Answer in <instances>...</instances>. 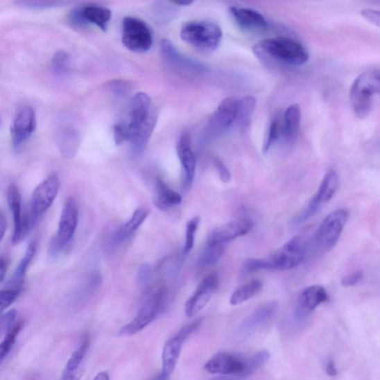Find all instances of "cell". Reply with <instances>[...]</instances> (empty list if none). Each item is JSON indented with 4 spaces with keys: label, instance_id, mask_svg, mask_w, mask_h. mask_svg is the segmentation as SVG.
I'll list each match as a JSON object with an SVG mask.
<instances>
[{
    "label": "cell",
    "instance_id": "1",
    "mask_svg": "<svg viewBox=\"0 0 380 380\" xmlns=\"http://www.w3.org/2000/svg\"><path fill=\"white\" fill-rule=\"evenodd\" d=\"M157 118L152 110L151 100L144 92L137 93L130 104V122L128 125V141L135 155L146 149L155 128Z\"/></svg>",
    "mask_w": 380,
    "mask_h": 380
},
{
    "label": "cell",
    "instance_id": "2",
    "mask_svg": "<svg viewBox=\"0 0 380 380\" xmlns=\"http://www.w3.org/2000/svg\"><path fill=\"white\" fill-rule=\"evenodd\" d=\"M253 51L261 60L271 59L293 66L304 65L309 60V53L304 46L285 37L262 40Z\"/></svg>",
    "mask_w": 380,
    "mask_h": 380
},
{
    "label": "cell",
    "instance_id": "3",
    "mask_svg": "<svg viewBox=\"0 0 380 380\" xmlns=\"http://www.w3.org/2000/svg\"><path fill=\"white\" fill-rule=\"evenodd\" d=\"M379 77L378 70L368 71L353 83L349 98L356 118L364 119L371 113L374 96L379 93Z\"/></svg>",
    "mask_w": 380,
    "mask_h": 380
},
{
    "label": "cell",
    "instance_id": "4",
    "mask_svg": "<svg viewBox=\"0 0 380 380\" xmlns=\"http://www.w3.org/2000/svg\"><path fill=\"white\" fill-rule=\"evenodd\" d=\"M181 37L187 44L200 51L212 52L221 44L223 31L209 21H194L182 27Z\"/></svg>",
    "mask_w": 380,
    "mask_h": 380
},
{
    "label": "cell",
    "instance_id": "5",
    "mask_svg": "<svg viewBox=\"0 0 380 380\" xmlns=\"http://www.w3.org/2000/svg\"><path fill=\"white\" fill-rule=\"evenodd\" d=\"M79 218V209L77 200L71 196L67 198L62 209L58 230L50 245V254L56 257L69 244L75 235Z\"/></svg>",
    "mask_w": 380,
    "mask_h": 380
},
{
    "label": "cell",
    "instance_id": "6",
    "mask_svg": "<svg viewBox=\"0 0 380 380\" xmlns=\"http://www.w3.org/2000/svg\"><path fill=\"white\" fill-rule=\"evenodd\" d=\"M165 292L163 288L155 291L140 308L135 318L119 332L120 336H131L144 330L156 318L163 307Z\"/></svg>",
    "mask_w": 380,
    "mask_h": 380
},
{
    "label": "cell",
    "instance_id": "7",
    "mask_svg": "<svg viewBox=\"0 0 380 380\" xmlns=\"http://www.w3.org/2000/svg\"><path fill=\"white\" fill-rule=\"evenodd\" d=\"M122 42L124 46L132 51L146 52L153 45L151 29L140 19L125 17L123 20Z\"/></svg>",
    "mask_w": 380,
    "mask_h": 380
},
{
    "label": "cell",
    "instance_id": "8",
    "mask_svg": "<svg viewBox=\"0 0 380 380\" xmlns=\"http://www.w3.org/2000/svg\"><path fill=\"white\" fill-rule=\"evenodd\" d=\"M60 187V178L53 173L35 188L31 198L29 214L35 225L54 203Z\"/></svg>",
    "mask_w": 380,
    "mask_h": 380
},
{
    "label": "cell",
    "instance_id": "9",
    "mask_svg": "<svg viewBox=\"0 0 380 380\" xmlns=\"http://www.w3.org/2000/svg\"><path fill=\"white\" fill-rule=\"evenodd\" d=\"M202 320L186 325L164 345L162 352V371L158 380H166L175 371L182 347L187 338L198 329Z\"/></svg>",
    "mask_w": 380,
    "mask_h": 380
},
{
    "label": "cell",
    "instance_id": "10",
    "mask_svg": "<svg viewBox=\"0 0 380 380\" xmlns=\"http://www.w3.org/2000/svg\"><path fill=\"white\" fill-rule=\"evenodd\" d=\"M305 255L304 239L300 236H295L268 259L270 270H287L297 268L304 261Z\"/></svg>",
    "mask_w": 380,
    "mask_h": 380
},
{
    "label": "cell",
    "instance_id": "11",
    "mask_svg": "<svg viewBox=\"0 0 380 380\" xmlns=\"http://www.w3.org/2000/svg\"><path fill=\"white\" fill-rule=\"evenodd\" d=\"M348 218L349 212L346 209H336L327 216L316 234L318 245L325 250L333 248L339 241Z\"/></svg>",
    "mask_w": 380,
    "mask_h": 380
},
{
    "label": "cell",
    "instance_id": "12",
    "mask_svg": "<svg viewBox=\"0 0 380 380\" xmlns=\"http://www.w3.org/2000/svg\"><path fill=\"white\" fill-rule=\"evenodd\" d=\"M247 357L234 353L220 352L206 363L205 368L210 374L246 377Z\"/></svg>",
    "mask_w": 380,
    "mask_h": 380
},
{
    "label": "cell",
    "instance_id": "13",
    "mask_svg": "<svg viewBox=\"0 0 380 380\" xmlns=\"http://www.w3.org/2000/svg\"><path fill=\"white\" fill-rule=\"evenodd\" d=\"M6 200L8 207L14 218V233L12 242L18 244L28 235L33 227L31 225L28 216H24L22 207V196L18 187L15 184H10L6 192Z\"/></svg>",
    "mask_w": 380,
    "mask_h": 380
},
{
    "label": "cell",
    "instance_id": "14",
    "mask_svg": "<svg viewBox=\"0 0 380 380\" xmlns=\"http://www.w3.org/2000/svg\"><path fill=\"white\" fill-rule=\"evenodd\" d=\"M238 100L227 98L218 105L211 116L208 124V134L214 138L225 133L235 123Z\"/></svg>",
    "mask_w": 380,
    "mask_h": 380
},
{
    "label": "cell",
    "instance_id": "15",
    "mask_svg": "<svg viewBox=\"0 0 380 380\" xmlns=\"http://www.w3.org/2000/svg\"><path fill=\"white\" fill-rule=\"evenodd\" d=\"M338 187L339 176L334 171H331L325 175L318 193L312 198L308 207L298 217L300 223L307 221L318 213L322 205L328 203L336 193Z\"/></svg>",
    "mask_w": 380,
    "mask_h": 380
},
{
    "label": "cell",
    "instance_id": "16",
    "mask_svg": "<svg viewBox=\"0 0 380 380\" xmlns=\"http://www.w3.org/2000/svg\"><path fill=\"white\" fill-rule=\"evenodd\" d=\"M218 277L210 273L200 283L192 297L185 304L184 311L188 318H193L202 311L212 298L218 286Z\"/></svg>",
    "mask_w": 380,
    "mask_h": 380
},
{
    "label": "cell",
    "instance_id": "17",
    "mask_svg": "<svg viewBox=\"0 0 380 380\" xmlns=\"http://www.w3.org/2000/svg\"><path fill=\"white\" fill-rule=\"evenodd\" d=\"M36 128L35 110L29 105L20 108L14 121L12 134L14 149L18 150L30 138Z\"/></svg>",
    "mask_w": 380,
    "mask_h": 380
},
{
    "label": "cell",
    "instance_id": "18",
    "mask_svg": "<svg viewBox=\"0 0 380 380\" xmlns=\"http://www.w3.org/2000/svg\"><path fill=\"white\" fill-rule=\"evenodd\" d=\"M329 295L321 285H312L305 288L300 295L297 308L295 310V319L303 322L321 304L328 301Z\"/></svg>",
    "mask_w": 380,
    "mask_h": 380
},
{
    "label": "cell",
    "instance_id": "19",
    "mask_svg": "<svg viewBox=\"0 0 380 380\" xmlns=\"http://www.w3.org/2000/svg\"><path fill=\"white\" fill-rule=\"evenodd\" d=\"M177 153L184 175V187L189 188L194 180L196 158L191 147V136L188 132L182 134L177 144Z\"/></svg>",
    "mask_w": 380,
    "mask_h": 380
},
{
    "label": "cell",
    "instance_id": "20",
    "mask_svg": "<svg viewBox=\"0 0 380 380\" xmlns=\"http://www.w3.org/2000/svg\"><path fill=\"white\" fill-rule=\"evenodd\" d=\"M253 227L250 219H241L225 224L216 228L211 233L209 241L225 245L239 237L247 235Z\"/></svg>",
    "mask_w": 380,
    "mask_h": 380
},
{
    "label": "cell",
    "instance_id": "21",
    "mask_svg": "<svg viewBox=\"0 0 380 380\" xmlns=\"http://www.w3.org/2000/svg\"><path fill=\"white\" fill-rule=\"evenodd\" d=\"M229 12L238 26L243 29L259 30L268 26L266 17L256 10L231 6Z\"/></svg>",
    "mask_w": 380,
    "mask_h": 380
},
{
    "label": "cell",
    "instance_id": "22",
    "mask_svg": "<svg viewBox=\"0 0 380 380\" xmlns=\"http://www.w3.org/2000/svg\"><path fill=\"white\" fill-rule=\"evenodd\" d=\"M277 309L278 304L276 301H270L263 304L245 321H243L239 329L241 333L249 334L260 328L273 318Z\"/></svg>",
    "mask_w": 380,
    "mask_h": 380
},
{
    "label": "cell",
    "instance_id": "23",
    "mask_svg": "<svg viewBox=\"0 0 380 380\" xmlns=\"http://www.w3.org/2000/svg\"><path fill=\"white\" fill-rule=\"evenodd\" d=\"M80 8L82 17L87 26L92 24L103 31L107 30L112 18V12L109 8L96 5H88Z\"/></svg>",
    "mask_w": 380,
    "mask_h": 380
},
{
    "label": "cell",
    "instance_id": "24",
    "mask_svg": "<svg viewBox=\"0 0 380 380\" xmlns=\"http://www.w3.org/2000/svg\"><path fill=\"white\" fill-rule=\"evenodd\" d=\"M302 113L299 104H293L284 113L282 135L284 141L293 143L297 140L300 131Z\"/></svg>",
    "mask_w": 380,
    "mask_h": 380
},
{
    "label": "cell",
    "instance_id": "25",
    "mask_svg": "<svg viewBox=\"0 0 380 380\" xmlns=\"http://www.w3.org/2000/svg\"><path fill=\"white\" fill-rule=\"evenodd\" d=\"M150 211L145 207L137 209L128 223L122 226L112 238V244L117 245L121 244L126 239H128L144 223Z\"/></svg>",
    "mask_w": 380,
    "mask_h": 380
},
{
    "label": "cell",
    "instance_id": "26",
    "mask_svg": "<svg viewBox=\"0 0 380 380\" xmlns=\"http://www.w3.org/2000/svg\"><path fill=\"white\" fill-rule=\"evenodd\" d=\"M155 202L162 209L181 205L182 196L169 187L162 178H157L155 184Z\"/></svg>",
    "mask_w": 380,
    "mask_h": 380
},
{
    "label": "cell",
    "instance_id": "27",
    "mask_svg": "<svg viewBox=\"0 0 380 380\" xmlns=\"http://www.w3.org/2000/svg\"><path fill=\"white\" fill-rule=\"evenodd\" d=\"M60 151L63 157L71 159L76 156L80 143L78 131L71 128L63 130L58 138Z\"/></svg>",
    "mask_w": 380,
    "mask_h": 380
},
{
    "label": "cell",
    "instance_id": "28",
    "mask_svg": "<svg viewBox=\"0 0 380 380\" xmlns=\"http://www.w3.org/2000/svg\"><path fill=\"white\" fill-rule=\"evenodd\" d=\"M162 53L164 58L173 66L179 69H187L195 70L198 68L194 62L184 58L180 53L178 52L171 41L164 40L162 42Z\"/></svg>",
    "mask_w": 380,
    "mask_h": 380
},
{
    "label": "cell",
    "instance_id": "29",
    "mask_svg": "<svg viewBox=\"0 0 380 380\" xmlns=\"http://www.w3.org/2000/svg\"><path fill=\"white\" fill-rule=\"evenodd\" d=\"M262 286V282L257 279L241 285L231 295L230 304L239 305L254 297L261 291Z\"/></svg>",
    "mask_w": 380,
    "mask_h": 380
},
{
    "label": "cell",
    "instance_id": "30",
    "mask_svg": "<svg viewBox=\"0 0 380 380\" xmlns=\"http://www.w3.org/2000/svg\"><path fill=\"white\" fill-rule=\"evenodd\" d=\"M256 107L257 100L252 96L243 98L238 101L235 123H236L241 129H245L250 125Z\"/></svg>",
    "mask_w": 380,
    "mask_h": 380
},
{
    "label": "cell",
    "instance_id": "31",
    "mask_svg": "<svg viewBox=\"0 0 380 380\" xmlns=\"http://www.w3.org/2000/svg\"><path fill=\"white\" fill-rule=\"evenodd\" d=\"M223 245L208 241L207 246L199 256L198 266L202 268L215 266L221 257L223 256Z\"/></svg>",
    "mask_w": 380,
    "mask_h": 380
},
{
    "label": "cell",
    "instance_id": "32",
    "mask_svg": "<svg viewBox=\"0 0 380 380\" xmlns=\"http://www.w3.org/2000/svg\"><path fill=\"white\" fill-rule=\"evenodd\" d=\"M37 246L35 242H31L28 245L25 255L22 260L20 261L17 266L13 277V284H15V287L21 288V283L24 282L27 270L33 261L35 255Z\"/></svg>",
    "mask_w": 380,
    "mask_h": 380
},
{
    "label": "cell",
    "instance_id": "33",
    "mask_svg": "<svg viewBox=\"0 0 380 380\" xmlns=\"http://www.w3.org/2000/svg\"><path fill=\"white\" fill-rule=\"evenodd\" d=\"M22 327V323L17 322L6 331L3 340L0 343V363L5 360L12 351Z\"/></svg>",
    "mask_w": 380,
    "mask_h": 380
},
{
    "label": "cell",
    "instance_id": "34",
    "mask_svg": "<svg viewBox=\"0 0 380 380\" xmlns=\"http://www.w3.org/2000/svg\"><path fill=\"white\" fill-rule=\"evenodd\" d=\"M89 346L88 340L84 341L78 349L72 354L65 367V370L69 372L80 371L81 365L85 359Z\"/></svg>",
    "mask_w": 380,
    "mask_h": 380
},
{
    "label": "cell",
    "instance_id": "35",
    "mask_svg": "<svg viewBox=\"0 0 380 380\" xmlns=\"http://www.w3.org/2000/svg\"><path fill=\"white\" fill-rule=\"evenodd\" d=\"M270 358L267 350H261L248 358L246 376L254 374L259 368L265 365Z\"/></svg>",
    "mask_w": 380,
    "mask_h": 380
},
{
    "label": "cell",
    "instance_id": "36",
    "mask_svg": "<svg viewBox=\"0 0 380 380\" xmlns=\"http://www.w3.org/2000/svg\"><path fill=\"white\" fill-rule=\"evenodd\" d=\"M282 132V126L278 119H274L269 126L267 136L264 142L262 152L268 153L274 144L279 139Z\"/></svg>",
    "mask_w": 380,
    "mask_h": 380
},
{
    "label": "cell",
    "instance_id": "37",
    "mask_svg": "<svg viewBox=\"0 0 380 380\" xmlns=\"http://www.w3.org/2000/svg\"><path fill=\"white\" fill-rule=\"evenodd\" d=\"M200 223L198 217H194L189 221L186 226L185 244L184 248V254L186 256L191 251L194 247L196 233Z\"/></svg>",
    "mask_w": 380,
    "mask_h": 380
},
{
    "label": "cell",
    "instance_id": "38",
    "mask_svg": "<svg viewBox=\"0 0 380 380\" xmlns=\"http://www.w3.org/2000/svg\"><path fill=\"white\" fill-rule=\"evenodd\" d=\"M21 288L14 287L0 291V313L12 305L18 298Z\"/></svg>",
    "mask_w": 380,
    "mask_h": 380
},
{
    "label": "cell",
    "instance_id": "39",
    "mask_svg": "<svg viewBox=\"0 0 380 380\" xmlns=\"http://www.w3.org/2000/svg\"><path fill=\"white\" fill-rule=\"evenodd\" d=\"M70 57L68 53L64 51H59L52 58V65L55 71L62 73L67 69Z\"/></svg>",
    "mask_w": 380,
    "mask_h": 380
},
{
    "label": "cell",
    "instance_id": "40",
    "mask_svg": "<svg viewBox=\"0 0 380 380\" xmlns=\"http://www.w3.org/2000/svg\"><path fill=\"white\" fill-rule=\"evenodd\" d=\"M261 270H270L268 259H250L243 266V272L245 273H252Z\"/></svg>",
    "mask_w": 380,
    "mask_h": 380
},
{
    "label": "cell",
    "instance_id": "41",
    "mask_svg": "<svg viewBox=\"0 0 380 380\" xmlns=\"http://www.w3.org/2000/svg\"><path fill=\"white\" fill-rule=\"evenodd\" d=\"M152 269L149 264L144 263L139 267L137 273V281L140 285H146L151 279Z\"/></svg>",
    "mask_w": 380,
    "mask_h": 380
},
{
    "label": "cell",
    "instance_id": "42",
    "mask_svg": "<svg viewBox=\"0 0 380 380\" xmlns=\"http://www.w3.org/2000/svg\"><path fill=\"white\" fill-rule=\"evenodd\" d=\"M114 139L117 145L123 144L125 141H128V126L123 123L116 124L114 126Z\"/></svg>",
    "mask_w": 380,
    "mask_h": 380
},
{
    "label": "cell",
    "instance_id": "43",
    "mask_svg": "<svg viewBox=\"0 0 380 380\" xmlns=\"http://www.w3.org/2000/svg\"><path fill=\"white\" fill-rule=\"evenodd\" d=\"M213 161L221 180L225 183L229 182L231 175L227 167L218 157H214Z\"/></svg>",
    "mask_w": 380,
    "mask_h": 380
},
{
    "label": "cell",
    "instance_id": "44",
    "mask_svg": "<svg viewBox=\"0 0 380 380\" xmlns=\"http://www.w3.org/2000/svg\"><path fill=\"white\" fill-rule=\"evenodd\" d=\"M363 278V273L361 271L354 272L349 275H347L341 280V285L344 288L355 286L360 283Z\"/></svg>",
    "mask_w": 380,
    "mask_h": 380
},
{
    "label": "cell",
    "instance_id": "45",
    "mask_svg": "<svg viewBox=\"0 0 380 380\" xmlns=\"http://www.w3.org/2000/svg\"><path fill=\"white\" fill-rule=\"evenodd\" d=\"M19 5H22L24 7L33 8H48L58 6L61 5L59 2H46V1H26L19 2Z\"/></svg>",
    "mask_w": 380,
    "mask_h": 380
},
{
    "label": "cell",
    "instance_id": "46",
    "mask_svg": "<svg viewBox=\"0 0 380 380\" xmlns=\"http://www.w3.org/2000/svg\"><path fill=\"white\" fill-rule=\"evenodd\" d=\"M17 311L15 310L10 311L7 313L4 314L1 318H0V328L6 329L7 331L12 327L14 324V321L16 319Z\"/></svg>",
    "mask_w": 380,
    "mask_h": 380
},
{
    "label": "cell",
    "instance_id": "47",
    "mask_svg": "<svg viewBox=\"0 0 380 380\" xmlns=\"http://www.w3.org/2000/svg\"><path fill=\"white\" fill-rule=\"evenodd\" d=\"M361 15L369 22L379 26L380 15L379 10L366 8L362 10Z\"/></svg>",
    "mask_w": 380,
    "mask_h": 380
},
{
    "label": "cell",
    "instance_id": "48",
    "mask_svg": "<svg viewBox=\"0 0 380 380\" xmlns=\"http://www.w3.org/2000/svg\"><path fill=\"white\" fill-rule=\"evenodd\" d=\"M110 85L114 93L119 95V96H121V95L123 96L130 90L128 84L124 83L123 81L115 80Z\"/></svg>",
    "mask_w": 380,
    "mask_h": 380
},
{
    "label": "cell",
    "instance_id": "49",
    "mask_svg": "<svg viewBox=\"0 0 380 380\" xmlns=\"http://www.w3.org/2000/svg\"><path fill=\"white\" fill-rule=\"evenodd\" d=\"M8 270V261L6 257L0 256V283H2L6 275Z\"/></svg>",
    "mask_w": 380,
    "mask_h": 380
},
{
    "label": "cell",
    "instance_id": "50",
    "mask_svg": "<svg viewBox=\"0 0 380 380\" xmlns=\"http://www.w3.org/2000/svg\"><path fill=\"white\" fill-rule=\"evenodd\" d=\"M80 371L79 372H69L63 371L60 380H79Z\"/></svg>",
    "mask_w": 380,
    "mask_h": 380
},
{
    "label": "cell",
    "instance_id": "51",
    "mask_svg": "<svg viewBox=\"0 0 380 380\" xmlns=\"http://www.w3.org/2000/svg\"><path fill=\"white\" fill-rule=\"evenodd\" d=\"M7 229V221L5 215L0 211V243L3 241Z\"/></svg>",
    "mask_w": 380,
    "mask_h": 380
},
{
    "label": "cell",
    "instance_id": "52",
    "mask_svg": "<svg viewBox=\"0 0 380 380\" xmlns=\"http://www.w3.org/2000/svg\"><path fill=\"white\" fill-rule=\"evenodd\" d=\"M326 372L330 377H335L337 375V369L332 359H329L326 363Z\"/></svg>",
    "mask_w": 380,
    "mask_h": 380
},
{
    "label": "cell",
    "instance_id": "53",
    "mask_svg": "<svg viewBox=\"0 0 380 380\" xmlns=\"http://www.w3.org/2000/svg\"><path fill=\"white\" fill-rule=\"evenodd\" d=\"M93 380H110V376L107 372H102L98 374Z\"/></svg>",
    "mask_w": 380,
    "mask_h": 380
},
{
    "label": "cell",
    "instance_id": "54",
    "mask_svg": "<svg viewBox=\"0 0 380 380\" xmlns=\"http://www.w3.org/2000/svg\"><path fill=\"white\" fill-rule=\"evenodd\" d=\"M173 3L179 6H187L191 5L193 2L192 1H179V2H173Z\"/></svg>",
    "mask_w": 380,
    "mask_h": 380
},
{
    "label": "cell",
    "instance_id": "55",
    "mask_svg": "<svg viewBox=\"0 0 380 380\" xmlns=\"http://www.w3.org/2000/svg\"><path fill=\"white\" fill-rule=\"evenodd\" d=\"M0 126H1V119H0Z\"/></svg>",
    "mask_w": 380,
    "mask_h": 380
}]
</instances>
